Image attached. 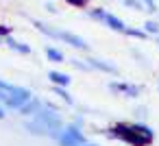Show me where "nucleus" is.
<instances>
[{
    "instance_id": "nucleus-8",
    "label": "nucleus",
    "mask_w": 159,
    "mask_h": 146,
    "mask_svg": "<svg viewBox=\"0 0 159 146\" xmlns=\"http://www.w3.org/2000/svg\"><path fill=\"white\" fill-rule=\"evenodd\" d=\"M129 37H137V39H146L148 37V33L144 31V29H131V26H126V31H124Z\"/></svg>"
},
{
    "instance_id": "nucleus-13",
    "label": "nucleus",
    "mask_w": 159,
    "mask_h": 146,
    "mask_svg": "<svg viewBox=\"0 0 159 146\" xmlns=\"http://www.w3.org/2000/svg\"><path fill=\"white\" fill-rule=\"evenodd\" d=\"M9 46H11L13 50H18V52H24V55H29V52H31V48H29V46H24V44H20V42H13V39H9Z\"/></svg>"
},
{
    "instance_id": "nucleus-11",
    "label": "nucleus",
    "mask_w": 159,
    "mask_h": 146,
    "mask_svg": "<svg viewBox=\"0 0 159 146\" xmlns=\"http://www.w3.org/2000/svg\"><path fill=\"white\" fill-rule=\"evenodd\" d=\"M144 31H146L148 35H159V22H155V20H148V22L144 24Z\"/></svg>"
},
{
    "instance_id": "nucleus-21",
    "label": "nucleus",
    "mask_w": 159,
    "mask_h": 146,
    "mask_svg": "<svg viewBox=\"0 0 159 146\" xmlns=\"http://www.w3.org/2000/svg\"><path fill=\"white\" fill-rule=\"evenodd\" d=\"M157 89H159V83H157Z\"/></svg>"
},
{
    "instance_id": "nucleus-10",
    "label": "nucleus",
    "mask_w": 159,
    "mask_h": 146,
    "mask_svg": "<svg viewBox=\"0 0 159 146\" xmlns=\"http://www.w3.org/2000/svg\"><path fill=\"white\" fill-rule=\"evenodd\" d=\"M68 63H70V66H74V68H76V70H81V72H89V70H92V66H89V63H83V61H81V59H76V57H72Z\"/></svg>"
},
{
    "instance_id": "nucleus-14",
    "label": "nucleus",
    "mask_w": 159,
    "mask_h": 146,
    "mask_svg": "<svg viewBox=\"0 0 159 146\" xmlns=\"http://www.w3.org/2000/svg\"><path fill=\"white\" fill-rule=\"evenodd\" d=\"M122 5H126V7H131V9H135V11H139V9H144V2H142V0H122Z\"/></svg>"
},
{
    "instance_id": "nucleus-4",
    "label": "nucleus",
    "mask_w": 159,
    "mask_h": 146,
    "mask_svg": "<svg viewBox=\"0 0 159 146\" xmlns=\"http://www.w3.org/2000/svg\"><path fill=\"white\" fill-rule=\"evenodd\" d=\"M102 24L109 26L111 31H118V33H124V31H126V24H124L120 18H116L113 13H109V11H105V16H102Z\"/></svg>"
},
{
    "instance_id": "nucleus-16",
    "label": "nucleus",
    "mask_w": 159,
    "mask_h": 146,
    "mask_svg": "<svg viewBox=\"0 0 159 146\" xmlns=\"http://www.w3.org/2000/svg\"><path fill=\"white\" fill-rule=\"evenodd\" d=\"M102 16H105V9H102V7H98V9H92V11H89V18H92V20H98V22H102Z\"/></svg>"
},
{
    "instance_id": "nucleus-12",
    "label": "nucleus",
    "mask_w": 159,
    "mask_h": 146,
    "mask_svg": "<svg viewBox=\"0 0 159 146\" xmlns=\"http://www.w3.org/2000/svg\"><path fill=\"white\" fill-rule=\"evenodd\" d=\"M109 89H111V92H116V94H126L129 83H120V81H116V83H111V85H109Z\"/></svg>"
},
{
    "instance_id": "nucleus-9",
    "label": "nucleus",
    "mask_w": 159,
    "mask_h": 146,
    "mask_svg": "<svg viewBox=\"0 0 159 146\" xmlns=\"http://www.w3.org/2000/svg\"><path fill=\"white\" fill-rule=\"evenodd\" d=\"M52 92H55V94H57L63 103H68V105H72V103H74V100H72V96L68 94V89H66V87H52Z\"/></svg>"
},
{
    "instance_id": "nucleus-1",
    "label": "nucleus",
    "mask_w": 159,
    "mask_h": 146,
    "mask_svg": "<svg viewBox=\"0 0 159 146\" xmlns=\"http://www.w3.org/2000/svg\"><path fill=\"white\" fill-rule=\"evenodd\" d=\"M155 142V131L144 124V122H135L131 124V131L126 135V144L129 146H150Z\"/></svg>"
},
{
    "instance_id": "nucleus-19",
    "label": "nucleus",
    "mask_w": 159,
    "mask_h": 146,
    "mask_svg": "<svg viewBox=\"0 0 159 146\" xmlns=\"http://www.w3.org/2000/svg\"><path fill=\"white\" fill-rule=\"evenodd\" d=\"M135 113H137L139 118H146V109H144V107H139V109H135Z\"/></svg>"
},
{
    "instance_id": "nucleus-18",
    "label": "nucleus",
    "mask_w": 159,
    "mask_h": 146,
    "mask_svg": "<svg viewBox=\"0 0 159 146\" xmlns=\"http://www.w3.org/2000/svg\"><path fill=\"white\" fill-rule=\"evenodd\" d=\"M66 2H68V5H72V7H85L89 0H66Z\"/></svg>"
},
{
    "instance_id": "nucleus-15",
    "label": "nucleus",
    "mask_w": 159,
    "mask_h": 146,
    "mask_svg": "<svg viewBox=\"0 0 159 146\" xmlns=\"http://www.w3.org/2000/svg\"><path fill=\"white\" fill-rule=\"evenodd\" d=\"M139 94H142V87H139V85H129V89H126L124 96H129V98H137Z\"/></svg>"
},
{
    "instance_id": "nucleus-6",
    "label": "nucleus",
    "mask_w": 159,
    "mask_h": 146,
    "mask_svg": "<svg viewBox=\"0 0 159 146\" xmlns=\"http://www.w3.org/2000/svg\"><path fill=\"white\" fill-rule=\"evenodd\" d=\"M48 79H50V83H52L55 87H68V85L72 83L70 74H66V72H57V70L48 72Z\"/></svg>"
},
{
    "instance_id": "nucleus-7",
    "label": "nucleus",
    "mask_w": 159,
    "mask_h": 146,
    "mask_svg": "<svg viewBox=\"0 0 159 146\" xmlns=\"http://www.w3.org/2000/svg\"><path fill=\"white\" fill-rule=\"evenodd\" d=\"M46 57H48L52 63H63V61H66L63 52H61L59 48H52V46H48V48H46Z\"/></svg>"
},
{
    "instance_id": "nucleus-20",
    "label": "nucleus",
    "mask_w": 159,
    "mask_h": 146,
    "mask_svg": "<svg viewBox=\"0 0 159 146\" xmlns=\"http://www.w3.org/2000/svg\"><path fill=\"white\" fill-rule=\"evenodd\" d=\"M83 146H96V144H83Z\"/></svg>"
},
{
    "instance_id": "nucleus-5",
    "label": "nucleus",
    "mask_w": 159,
    "mask_h": 146,
    "mask_svg": "<svg viewBox=\"0 0 159 146\" xmlns=\"http://www.w3.org/2000/svg\"><path fill=\"white\" fill-rule=\"evenodd\" d=\"M87 63L92 66V70H100V72H105V74H118V66L107 63V61H102V59H94V57H89Z\"/></svg>"
},
{
    "instance_id": "nucleus-2",
    "label": "nucleus",
    "mask_w": 159,
    "mask_h": 146,
    "mask_svg": "<svg viewBox=\"0 0 159 146\" xmlns=\"http://www.w3.org/2000/svg\"><path fill=\"white\" fill-rule=\"evenodd\" d=\"M57 142H59V146H83V144H87V137L81 131V126L68 124V126H63V131H61Z\"/></svg>"
},
{
    "instance_id": "nucleus-17",
    "label": "nucleus",
    "mask_w": 159,
    "mask_h": 146,
    "mask_svg": "<svg viewBox=\"0 0 159 146\" xmlns=\"http://www.w3.org/2000/svg\"><path fill=\"white\" fill-rule=\"evenodd\" d=\"M144 2V7H146V11H150V13H155V11H159V2H155V0H142Z\"/></svg>"
},
{
    "instance_id": "nucleus-3",
    "label": "nucleus",
    "mask_w": 159,
    "mask_h": 146,
    "mask_svg": "<svg viewBox=\"0 0 159 146\" xmlns=\"http://www.w3.org/2000/svg\"><path fill=\"white\" fill-rule=\"evenodd\" d=\"M57 39H61V42L70 44V46H72V48H76V50H87V48H89V46H87V42H85L81 35L70 33V31H57Z\"/></svg>"
}]
</instances>
